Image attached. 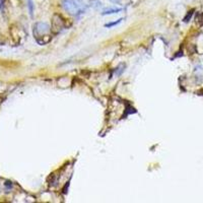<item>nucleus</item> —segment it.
I'll return each instance as SVG.
<instances>
[{
    "label": "nucleus",
    "instance_id": "f257e3e1",
    "mask_svg": "<svg viewBox=\"0 0 203 203\" xmlns=\"http://www.w3.org/2000/svg\"><path fill=\"white\" fill-rule=\"evenodd\" d=\"M62 6L67 12L73 15L84 11L86 8V4L82 0H62Z\"/></svg>",
    "mask_w": 203,
    "mask_h": 203
},
{
    "label": "nucleus",
    "instance_id": "f03ea898",
    "mask_svg": "<svg viewBox=\"0 0 203 203\" xmlns=\"http://www.w3.org/2000/svg\"><path fill=\"white\" fill-rule=\"evenodd\" d=\"M50 32V25L46 23H36L35 29H34V35H35L36 39L42 36L48 35Z\"/></svg>",
    "mask_w": 203,
    "mask_h": 203
},
{
    "label": "nucleus",
    "instance_id": "7ed1b4c3",
    "mask_svg": "<svg viewBox=\"0 0 203 203\" xmlns=\"http://www.w3.org/2000/svg\"><path fill=\"white\" fill-rule=\"evenodd\" d=\"M121 10H122L121 8H108V9H106V10L103 11V13H102V14H103V15L113 14V13H118V12H120Z\"/></svg>",
    "mask_w": 203,
    "mask_h": 203
},
{
    "label": "nucleus",
    "instance_id": "20e7f679",
    "mask_svg": "<svg viewBox=\"0 0 203 203\" xmlns=\"http://www.w3.org/2000/svg\"><path fill=\"white\" fill-rule=\"evenodd\" d=\"M196 21L199 25H203V12H198L196 15Z\"/></svg>",
    "mask_w": 203,
    "mask_h": 203
},
{
    "label": "nucleus",
    "instance_id": "39448f33",
    "mask_svg": "<svg viewBox=\"0 0 203 203\" xmlns=\"http://www.w3.org/2000/svg\"><path fill=\"white\" fill-rule=\"evenodd\" d=\"M27 7H29V11L31 16H33L34 14V2L33 0H27Z\"/></svg>",
    "mask_w": 203,
    "mask_h": 203
},
{
    "label": "nucleus",
    "instance_id": "423d86ee",
    "mask_svg": "<svg viewBox=\"0 0 203 203\" xmlns=\"http://www.w3.org/2000/svg\"><path fill=\"white\" fill-rule=\"evenodd\" d=\"M124 68H125L124 65L121 64L120 66H119L118 68H117L116 70H115V74H116V75H121V73H122L123 71H124Z\"/></svg>",
    "mask_w": 203,
    "mask_h": 203
},
{
    "label": "nucleus",
    "instance_id": "0eeeda50",
    "mask_svg": "<svg viewBox=\"0 0 203 203\" xmlns=\"http://www.w3.org/2000/svg\"><path fill=\"white\" fill-rule=\"evenodd\" d=\"M121 21H122V19H119L117 21H114V23H107L105 27H114V25H117L118 23H120Z\"/></svg>",
    "mask_w": 203,
    "mask_h": 203
},
{
    "label": "nucleus",
    "instance_id": "6e6552de",
    "mask_svg": "<svg viewBox=\"0 0 203 203\" xmlns=\"http://www.w3.org/2000/svg\"><path fill=\"white\" fill-rule=\"evenodd\" d=\"M192 14H193V10L189 11V13H188V14H187V16L184 19V21H185V23H187V21H188V19H191V15H192Z\"/></svg>",
    "mask_w": 203,
    "mask_h": 203
},
{
    "label": "nucleus",
    "instance_id": "1a4fd4ad",
    "mask_svg": "<svg viewBox=\"0 0 203 203\" xmlns=\"http://www.w3.org/2000/svg\"><path fill=\"white\" fill-rule=\"evenodd\" d=\"M4 0H0V10L3 11V8H4Z\"/></svg>",
    "mask_w": 203,
    "mask_h": 203
}]
</instances>
